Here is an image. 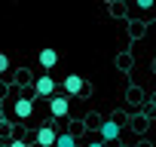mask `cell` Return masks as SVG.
<instances>
[{
    "mask_svg": "<svg viewBox=\"0 0 156 147\" xmlns=\"http://www.w3.org/2000/svg\"><path fill=\"white\" fill-rule=\"evenodd\" d=\"M83 89H86V83H83L80 74H67V77H64V92H67V98H70V95H80Z\"/></svg>",
    "mask_w": 156,
    "mask_h": 147,
    "instance_id": "6da1fadb",
    "label": "cell"
},
{
    "mask_svg": "<svg viewBox=\"0 0 156 147\" xmlns=\"http://www.w3.org/2000/svg\"><path fill=\"white\" fill-rule=\"evenodd\" d=\"M67 110H70V98H49V113L55 120L67 117Z\"/></svg>",
    "mask_w": 156,
    "mask_h": 147,
    "instance_id": "7a4b0ae2",
    "label": "cell"
},
{
    "mask_svg": "<svg viewBox=\"0 0 156 147\" xmlns=\"http://www.w3.org/2000/svg\"><path fill=\"white\" fill-rule=\"evenodd\" d=\"M34 92H37V95H46V98H49V95L55 92V80L49 77V74H43V77H37V83H34Z\"/></svg>",
    "mask_w": 156,
    "mask_h": 147,
    "instance_id": "3957f363",
    "label": "cell"
},
{
    "mask_svg": "<svg viewBox=\"0 0 156 147\" xmlns=\"http://www.w3.org/2000/svg\"><path fill=\"white\" fill-rule=\"evenodd\" d=\"M98 132H101V141H104V144H107V141H116V138H119V123L107 120V123L98 126Z\"/></svg>",
    "mask_w": 156,
    "mask_h": 147,
    "instance_id": "277c9868",
    "label": "cell"
},
{
    "mask_svg": "<svg viewBox=\"0 0 156 147\" xmlns=\"http://www.w3.org/2000/svg\"><path fill=\"white\" fill-rule=\"evenodd\" d=\"M55 144H58V135H55V129L43 126V129L37 132V147H55Z\"/></svg>",
    "mask_w": 156,
    "mask_h": 147,
    "instance_id": "5b68a950",
    "label": "cell"
},
{
    "mask_svg": "<svg viewBox=\"0 0 156 147\" xmlns=\"http://www.w3.org/2000/svg\"><path fill=\"white\" fill-rule=\"evenodd\" d=\"M12 110H16V117H19V120H28V117L34 113V101H31V98H19Z\"/></svg>",
    "mask_w": 156,
    "mask_h": 147,
    "instance_id": "8992f818",
    "label": "cell"
},
{
    "mask_svg": "<svg viewBox=\"0 0 156 147\" xmlns=\"http://www.w3.org/2000/svg\"><path fill=\"white\" fill-rule=\"evenodd\" d=\"M37 58H40V64H43L46 70L58 64V52H55V49H40V55H37Z\"/></svg>",
    "mask_w": 156,
    "mask_h": 147,
    "instance_id": "52a82bcc",
    "label": "cell"
},
{
    "mask_svg": "<svg viewBox=\"0 0 156 147\" xmlns=\"http://www.w3.org/2000/svg\"><path fill=\"white\" fill-rule=\"evenodd\" d=\"M55 147H76V138L73 135H58V144Z\"/></svg>",
    "mask_w": 156,
    "mask_h": 147,
    "instance_id": "ba28073f",
    "label": "cell"
},
{
    "mask_svg": "<svg viewBox=\"0 0 156 147\" xmlns=\"http://www.w3.org/2000/svg\"><path fill=\"white\" fill-rule=\"evenodd\" d=\"M3 70H9V58H6V55H0V74H3Z\"/></svg>",
    "mask_w": 156,
    "mask_h": 147,
    "instance_id": "9c48e42d",
    "label": "cell"
},
{
    "mask_svg": "<svg viewBox=\"0 0 156 147\" xmlns=\"http://www.w3.org/2000/svg\"><path fill=\"white\" fill-rule=\"evenodd\" d=\"M9 147H28V144H25V141H12Z\"/></svg>",
    "mask_w": 156,
    "mask_h": 147,
    "instance_id": "30bf717a",
    "label": "cell"
},
{
    "mask_svg": "<svg viewBox=\"0 0 156 147\" xmlns=\"http://www.w3.org/2000/svg\"><path fill=\"white\" fill-rule=\"evenodd\" d=\"M89 147H107V144H104V141H92Z\"/></svg>",
    "mask_w": 156,
    "mask_h": 147,
    "instance_id": "8fae6325",
    "label": "cell"
}]
</instances>
